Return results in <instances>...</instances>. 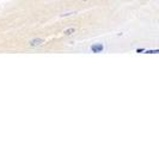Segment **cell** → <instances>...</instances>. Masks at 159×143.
<instances>
[{"mask_svg": "<svg viewBox=\"0 0 159 143\" xmlns=\"http://www.w3.org/2000/svg\"><path fill=\"white\" fill-rule=\"evenodd\" d=\"M103 50H104V47H103V44H100V43H98V44H93V45L91 47V51L95 53V54L102 53Z\"/></svg>", "mask_w": 159, "mask_h": 143, "instance_id": "6da1fadb", "label": "cell"}, {"mask_svg": "<svg viewBox=\"0 0 159 143\" xmlns=\"http://www.w3.org/2000/svg\"><path fill=\"white\" fill-rule=\"evenodd\" d=\"M157 53H159L158 49H154V50H147V51H146V54H157Z\"/></svg>", "mask_w": 159, "mask_h": 143, "instance_id": "277c9868", "label": "cell"}, {"mask_svg": "<svg viewBox=\"0 0 159 143\" xmlns=\"http://www.w3.org/2000/svg\"><path fill=\"white\" fill-rule=\"evenodd\" d=\"M43 43H46V41H44V39H41V38L31 39V41H30V45H31V47H38V45H42Z\"/></svg>", "mask_w": 159, "mask_h": 143, "instance_id": "7a4b0ae2", "label": "cell"}, {"mask_svg": "<svg viewBox=\"0 0 159 143\" xmlns=\"http://www.w3.org/2000/svg\"><path fill=\"white\" fill-rule=\"evenodd\" d=\"M142 51H145V50H144V49H138V50H136V53H142Z\"/></svg>", "mask_w": 159, "mask_h": 143, "instance_id": "5b68a950", "label": "cell"}, {"mask_svg": "<svg viewBox=\"0 0 159 143\" xmlns=\"http://www.w3.org/2000/svg\"><path fill=\"white\" fill-rule=\"evenodd\" d=\"M74 32H75V28H69V29L65 30V31H64V35L65 36H71L72 34H74Z\"/></svg>", "mask_w": 159, "mask_h": 143, "instance_id": "3957f363", "label": "cell"}]
</instances>
